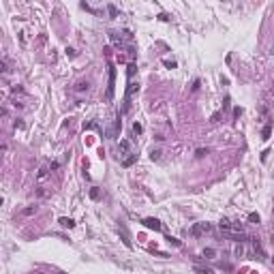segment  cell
<instances>
[{
	"mask_svg": "<svg viewBox=\"0 0 274 274\" xmlns=\"http://www.w3.org/2000/svg\"><path fill=\"white\" fill-rule=\"evenodd\" d=\"M212 231V225L210 223H197V225L191 227V234L193 236H201V234H210Z\"/></svg>",
	"mask_w": 274,
	"mask_h": 274,
	"instance_id": "1",
	"label": "cell"
},
{
	"mask_svg": "<svg viewBox=\"0 0 274 274\" xmlns=\"http://www.w3.org/2000/svg\"><path fill=\"white\" fill-rule=\"evenodd\" d=\"M114 88H116V69H109V86H107V98H114Z\"/></svg>",
	"mask_w": 274,
	"mask_h": 274,
	"instance_id": "2",
	"label": "cell"
},
{
	"mask_svg": "<svg viewBox=\"0 0 274 274\" xmlns=\"http://www.w3.org/2000/svg\"><path fill=\"white\" fill-rule=\"evenodd\" d=\"M141 223H143V225H146L148 229H154V231H161V229H163V225H161V223H159L156 218H143Z\"/></svg>",
	"mask_w": 274,
	"mask_h": 274,
	"instance_id": "3",
	"label": "cell"
},
{
	"mask_svg": "<svg viewBox=\"0 0 274 274\" xmlns=\"http://www.w3.org/2000/svg\"><path fill=\"white\" fill-rule=\"evenodd\" d=\"M118 150H120L122 154H135V152H133V146H131V141H129V139H122V141H120V146H118Z\"/></svg>",
	"mask_w": 274,
	"mask_h": 274,
	"instance_id": "4",
	"label": "cell"
},
{
	"mask_svg": "<svg viewBox=\"0 0 274 274\" xmlns=\"http://www.w3.org/2000/svg\"><path fill=\"white\" fill-rule=\"evenodd\" d=\"M58 223H60V225H62V227H69V229H71L73 225H75V223H73V218H66V216H62V218H60Z\"/></svg>",
	"mask_w": 274,
	"mask_h": 274,
	"instance_id": "5",
	"label": "cell"
},
{
	"mask_svg": "<svg viewBox=\"0 0 274 274\" xmlns=\"http://www.w3.org/2000/svg\"><path fill=\"white\" fill-rule=\"evenodd\" d=\"M193 270H195V272H197V274H214V272H212V270H210V268H201V266H195V268H193Z\"/></svg>",
	"mask_w": 274,
	"mask_h": 274,
	"instance_id": "6",
	"label": "cell"
},
{
	"mask_svg": "<svg viewBox=\"0 0 274 274\" xmlns=\"http://www.w3.org/2000/svg\"><path fill=\"white\" fill-rule=\"evenodd\" d=\"M135 159H137V154H131L129 159H124V161H122V165H124V167H131V165L135 163Z\"/></svg>",
	"mask_w": 274,
	"mask_h": 274,
	"instance_id": "7",
	"label": "cell"
},
{
	"mask_svg": "<svg viewBox=\"0 0 274 274\" xmlns=\"http://www.w3.org/2000/svg\"><path fill=\"white\" fill-rule=\"evenodd\" d=\"M214 255H216L214 248H206V251H204V257H206V259H214Z\"/></svg>",
	"mask_w": 274,
	"mask_h": 274,
	"instance_id": "8",
	"label": "cell"
},
{
	"mask_svg": "<svg viewBox=\"0 0 274 274\" xmlns=\"http://www.w3.org/2000/svg\"><path fill=\"white\" fill-rule=\"evenodd\" d=\"M34 212H37V206H28L26 210H21L24 216H30V214H34Z\"/></svg>",
	"mask_w": 274,
	"mask_h": 274,
	"instance_id": "9",
	"label": "cell"
},
{
	"mask_svg": "<svg viewBox=\"0 0 274 274\" xmlns=\"http://www.w3.org/2000/svg\"><path fill=\"white\" fill-rule=\"evenodd\" d=\"M75 90H77V92H82V90H88V82H79V84L75 86Z\"/></svg>",
	"mask_w": 274,
	"mask_h": 274,
	"instance_id": "10",
	"label": "cell"
},
{
	"mask_svg": "<svg viewBox=\"0 0 274 274\" xmlns=\"http://www.w3.org/2000/svg\"><path fill=\"white\" fill-rule=\"evenodd\" d=\"M161 154H163L161 150H152V152H150V159H152V161H159V159H161Z\"/></svg>",
	"mask_w": 274,
	"mask_h": 274,
	"instance_id": "11",
	"label": "cell"
},
{
	"mask_svg": "<svg viewBox=\"0 0 274 274\" xmlns=\"http://www.w3.org/2000/svg\"><path fill=\"white\" fill-rule=\"evenodd\" d=\"M135 69H137V66L131 62V64H129V82H131V79H133V75H135Z\"/></svg>",
	"mask_w": 274,
	"mask_h": 274,
	"instance_id": "12",
	"label": "cell"
},
{
	"mask_svg": "<svg viewBox=\"0 0 274 274\" xmlns=\"http://www.w3.org/2000/svg\"><path fill=\"white\" fill-rule=\"evenodd\" d=\"M248 221H251V223H259V214L251 212V214H248Z\"/></svg>",
	"mask_w": 274,
	"mask_h": 274,
	"instance_id": "13",
	"label": "cell"
},
{
	"mask_svg": "<svg viewBox=\"0 0 274 274\" xmlns=\"http://www.w3.org/2000/svg\"><path fill=\"white\" fill-rule=\"evenodd\" d=\"M133 133H137V135L141 133V124H139V122H135V124H133Z\"/></svg>",
	"mask_w": 274,
	"mask_h": 274,
	"instance_id": "14",
	"label": "cell"
},
{
	"mask_svg": "<svg viewBox=\"0 0 274 274\" xmlns=\"http://www.w3.org/2000/svg\"><path fill=\"white\" fill-rule=\"evenodd\" d=\"M270 137V124H266V129H263V139Z\"/></svg>",
	"mask_w": 274,
	"mask_h": 274,
	"instance_id": "15",
	"label": "cell"
},
{
	"mask_svg": "<svg viewBox=\"0 0 274 274\" xmlns=\"http://www.w3.org/2000/svg\"><path fill=\"white\" fill-rule=\"evenodd\" d=\"M206 154H208V150H204V148H199V150H197V156H199V159L206 156Z\"/></svg>",
	"mask_w": 274,
	"mask_h": 274,
	"instance_id": "16",
	"label": "cell"
},
{
	"mask_svg": "<svg viewBox=\"0 0 274 274\" xmlns=\"http://www.w3.org/2000/svg\"><path fill=\"white\" fill-rule=\"evenodd\" d=\"M90 197H94V199H96V197H98V191H96V189H92V191H90Z\"/></svg>",
	"mask_w": 274,
	"mask_h": 274,
	"instance_id": "17",
	"label": "cell"
},
{
	"mask_svg": "<svg viewBox=\"0 0 274 274\" xmlns=\"http://www.w3.org/2000/svg\"><path fill=\"white\" fill-rule=\"evenodd\" d=\"M270 54H274V47H272V52H270Z\"/></svg>",
	"mask_w": 274,
	"mask_h": 274,
	"instance_id": "18",
	"label": "cell"
}]
</instances>
